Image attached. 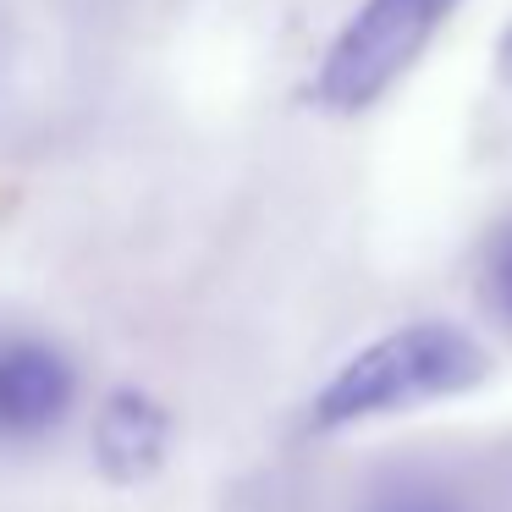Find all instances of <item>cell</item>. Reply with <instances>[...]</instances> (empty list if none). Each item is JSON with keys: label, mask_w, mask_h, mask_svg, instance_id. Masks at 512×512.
<instances>
[{"label": "cell", "mask_w": 512, "mask_h": 512, "mask_svg": "<svg viewBox=\"0 0 512 512\" xmlns=\"http://www.w3.org/2000/svg\"><path fill=\"white\" fill-rule=\"evenodd\" d=\"M485 375H490V358L474 336L446 320H419L358 347L320 386L314 424L342 430V424H358V419L441 402V397H457V391H474Z\"/></svg>", "instance_id": "obj_1"}, {"label": "cell", "mask_w": 512, "mask_h": 512, "mask_svg": "<svg viewBox=\"0 0 512 512\" xmlns=\"http://www.w3.org/2000/svg\"><path fill=\"white\" fill-rule=\"evenodd\" d=\"M452 12L457 0H364L320 61L314 78L320 105L342 116L369 111L380 94H391L402 72H413V61L430 50Z\"/></svg>", "instance_id": "obj_2"}, {"label": "cell", "mask_w": 512, "mask_h": 512, "mask_svg": "<svg viewBox=\"0 0 512 512\" xmlns=\"http://www.w3.org/2000/svg\"><path fill=\"white\" fill-rule=\"evenodd\" d=\"M78 397V375L50 342L12 336L0 342V435L6 441H34L56 430Z\"/></svg>", "instance_id": "obj_3"}, {"label": "cell", "mask_w": 512, "mask_h": 512, "mask_svg": "<svg viewBox=\"0 0 512 512\" xmlns=\"http://www.w3.org/2000/svg\"><path fill=\"white\" fill-rule=\"evenodd\" d=\"M171 446V419L155 397L144 391H111L94 419V463L116 485H138L166 463Z\"/></svg>", "instance_id": "obj_4"}, {"label": "cell", "mask_w": 512, "mask_h": 512, "mask_svg": "<svg viewBox=\"0 0 512 512\" xmlns=\"http://www.w3.org/2000/svg\"><path fill=\"white\" fill-rule=\"evenodd\" d=\"M485 287H490V303L512 320V226L496 237L490 248V265H485Z\"/></svg>", "instance_id": "obj_5"}, {"label": "cell", "mask_w": 512, "mask_h": 512, "mask_svg": "<svg viewBox=\"0 0 512 512\" xmlns=\"http://www.w3.org/2000/svg\"><path fill=\"white\" fill-rule=\"evenodd\" d=\"M386 512H457V507H446V501H430V496H408V501H397V507H386Z\"/></svg>", "instance_id": "obj_6"}, {"label": "cell", "mask_w": 512, "mask_h": 512, "mask_svg": "<svg viewBox=\"0 0 512 512\" xmlns=\"http://www.w3.org/2000/svg\"><path fill=\"white\" fill-rule=\"evenodd\" d=\"M496 72H501V83L512 89V28L501 34V45H496Z\"/></svg>", "instance_id": "obj_7"}]
</instances>
